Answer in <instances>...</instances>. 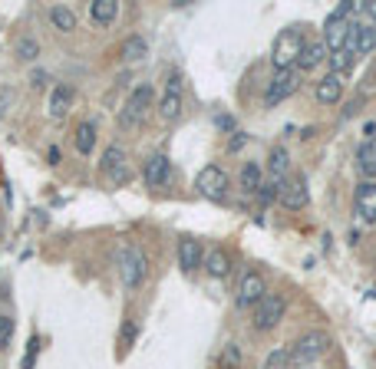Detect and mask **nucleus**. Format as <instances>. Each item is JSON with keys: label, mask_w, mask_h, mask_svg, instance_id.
Listing matches in <instances>:
<instances>
[{"label": "nucleus", "mask_w": 376, "mask_h": 369, "mask_svg": "<svg viewBox=\"0 0 376 369\" xmlns=\"http://www.w3.org/2000/svg\"><path fill=\"white\" fill-rule=\"evenodd\" d=\"M179 267L185 274H192L195 267H201V244L195 237H181L179 241Z\"/></svg>", "instance_id": "18"}, {"label": "nucleus", "mask_w": 376, "mask_h": 369, "mask_svg": "<svg viewBox=\"0 0 376 369\" xmlns=\"http://www.w3.org/2000/svg\"><path fill=\"white\" fill-rule=\"evenodd\" d=\"M340 96H344V76L327 73L320 83H317V103H320V106L340 103Z\"/></svg>", "instance_id": "16"}, {"label": "nucleus", "mask_w": 376, "mask_h": 369, "mask_svg": "<svg viewBox=\"0 0 376 369\" xmlns=\"http://www.w3.org/2000/svg\"><path fill=\"white\" fill-rule=\"evenodd\" d=\"M268 297V287H264V277L255 274V270H248L238 283V303L241 307H257L261 300Z\"/></svg>", "instance_id": "10"}, {"label": "nucleus", "mask_w": 376, "mask_h": 369, "mask_svg": "<svg viewBox=\"0 0 376 369\" xmlns=\"http://www.w3.org/2000/svg\"><path fill=\"white\" fill-rule=\"evenodd\" d=\"M99 168L109 172V175L116 178V181H126L129 178V168H126V152L119 146H109L103 152V159H99Z\"/></svg>", "instance_id": "15"}, {"label": "nucleus", "mask_w": 376, "mask_h": 369, "mask_svg": "<svg viewBox=\"0 0 376 369\" xmlns=\"http://www.w3.org/2000/svg\"><path fill=\"white\" fill-rule=\"evenodd\" d=\"M195 188L205 198H211V201H221L228 195V175L221 165H205L201 172L195 175Z\"/></svg>", "instance_id": "6"}, {"label": "nucleus", "mask_w": 376, "mask_h": 369, "mask_svg": "<svg viewBox=\"0 0 376 369\" xmlns=\"http://www.w3.org/2000/svg\"><path fill=\"white\" fill-rule=\"evenodd\" d=\"M268 172L277 185H284L287 181V172H290V155H287V148H274L271 159H268Z\"/></svg>", "instance_id": "22"}, {"label": "nucleus", "mask_w": 376, "mask_h": 369, "mask_svg": "<svg viewBox=\"0 0 376 369\" xmlns=\"http://www.w3.org/2000/svg\"><path fill=\"white\" fill-rule=\"evenodd\" d=\"M261 165L257 162H244L241 165V188L244 192H261Z\"/></svg>", "instance_id": "25"}, {"label": "nucleus", "mask_w": 376, "mask_h": 369, "mask_svg": "<svg viewBox=\"0 0 376 369\" xmlns=\"http://www.w3.org/2000/svg\"><path fill=\"white\" fill-rule=\"evenodd\" d=\"M301 89V73L297 70H281V73H274V79L268 83V92H264V106H277L290 99L294 92Z\"/></svg>", "instance_id": "5"}, {"label": "nucleus", "mask_w": 376, "mask_h": 369, "mask_svg": "<svg viewBox=\"0 0 376 369\" xmlns=\"http://www.w3.org/2000/svg\"><path fill=\"white\" fill-rule=\"evenodd\" d=\"M30 79H33V86H43V83H46V73H40V70H33Z\"/></svg>", "instance_id": "36"}, {"label": "nucleus", "mask_w": 376, "mask_h": 369, "mask_svg": "<svg viewBox=\"0 0 376 369\" xmlns=\"http://www.w3.org/2000/svg\"><path fill=\"white\" fill-rule=\"evenodd\" d=\"M92 146H96V122H83L76 129V152L79 155H90Z\"/></svg>", "instance_id": "24"}, {"label": "nucleus", "mask_w": 376, "mask_h": 369, "mask_svg": "<svg viewBox=\"0 0 376 369\" xmlns=\"http://www.w3.org/2000/svg\"><path fill=\"white\" fill-rule=\"evenodd\" d=\"M363 7H366V14H370V23L376 27V0H366Z\"/></svg>", "instance_id": "35"}, {"label": "nucleus", "mask_w": 376, "mask_h": 369, "mask_svg": "<svg viewBox=\"0 0 376 369\" xmlns=\"http://www.w3.org/2000/svg\"><path fill=\"white\" fill-rule=\"evenodd\" d=\"M284 310H287L284 297L268 294V297H264V300H261V303L255 307V326L261 330V333H268V330H274V326L281 323Z\"/></svg>", "instance_id": "7"}, {"label": "nucleus", "mask_w": 376, "mask_h": 369, "mask_svg": "<svg viewBox=\"0 0 376 369\" xmlns=\"http://www.w3.org/2000/svg\"><path fill=\"white\" fill-rule=\"evenodd\" d=\"M353 66V53L350 50H340V53H330V73L337 76H344L346 70Z\"/></svg>", "instance_id": "29"}, {"label": "nucleus", "mask_w": 376, "mask_h": 369, "mask_svg": "<svg viewBox=\"0 0 376 369\" xmlns=\"http://www.w3.org/2000/svg\"><path fill=\"white\" fill-rule=\"evenodd\" d=\"M350 30H353V23H346L344 17H337V14L327 17V23H324V43H327V50H330V53H340V50H346Z\"/></svg>", "instance_id": "11"}, {"label": "nucleus", "mask_w": 376, "mask_h": 369, "mask_svg": "<svg viewBox=\"0 0 376 369\" xmlns=\"http://www.w3.org/2000/svg\"><path fill=\"white\" fill-rule=\"evenodd\" d=\"M181 89H185L181 76L168 73L166 89H162V99H159V112H162V119H168V122L181 116Z\"/></svg>", "instance_id": "8"}, {"label": "nucleus", "mask_w": 376, "mask_h": 369, "mask_svg": "<svg viewBox=\"0 0 376 369\" xmlns=\"http://www.w3.org/2000/svg\"><path fill=\"white\" fill-rule=\"evenodd\" d=\"M357 168H360L363 181H376V135L357 148Z\"/></svg>", "instance_id": "17"}, {"label": "nucleus", "mask_w": 376, "mask_h": 369, "mask_svg": "<svg viewBox=\"0 0 376 369\" xmlns=\"http://www.w3.org/2000/svg\"><path fill=\"white\" fill-rule=\"evenodd\" d=\"M346 50L353 57H366L376 50V27L373 23H353L350 30V40H346Z\"/></svg>", "instance_id": "12"}, {"label": "nucleus", "mask_w": 376, "mask_h": 369, "mask_svg": "<svg viewBox=\"0 0 376 369\" xmlns=\"http://www.w3.org/2000/svg\"><path fill=\"white\" fill-rule=\"evenodd\" d=\"M17 57L33 63V59L40 57V43H37L33 37H20V40H17Z\"/></svg>", "instance_id": "28"}, {"label": "nucleus", "mask_w": 376, "mask_h": 369, "mask_svg": "<svg viewBox=\"0 0 376 369\" xmlns=\"http://www.w3.org/2000/svg\"><path fill=\"white\" fill-rule=\"evenodd\" d=\"M10 337H14V320L0 313V350H7V343H10Z\"/></svg>", "instance_id": "31"}, {"label": "nucleus", "mask_w": 376, "mask_h": 369, "mask_svg": "<svg viewBox=\"0 0 376 369\" xmlns=\"http://www.w3.org/2000/svg\"><path fill=\"white\" fill-rule=\"evenodd\" d=\"M307 198H310V192H307V178L304 175H290L284 185H281V205L290 208V211L304 208Z\"/></svg>", "instance_id": "13"}, {"label": "nucleus", "mask_w": 376, "mask_h": 369, "mask_svg": "<svg viewBox=\"0 0 376 369\" xmlns=\"http://www.w3.org/2000/svg\"><path fill=\"white\" fill-rule=\"evenodd\" d=\"M73 86H53V92H50V103H46V109H50V116L53 119H63L66 112H70V106H73Z\"/></svg>", "instance_id": "19"}, {"label": "nucleus", "mask_w": 376, "mask_h": 369, "mask_svg": "<svg viewBox=\"0 0 376 369\" xmlns=\"http://www.w3.org/2000/svg\"><path fill=\"white\" fill-rule=\"evenodd\" d=\"M152 96H155V89H152L149 83H142V86L132 89V96L126 99V106H122V112H119V126H122V129H132V126L142 122V116L149 112Z\"/></svg>", "instance_id": "4"}, {"label": "nucleus", "mask_w": 376, "mask_h": 369, "mask_svg": "<svg viewBox=\"0 0 376 369\" xmlns=\"http://www.w3.org/2000/svg\"><path fill=\"white\" fill-rule=\"evenodd\" d=\"M146 254L139 251V248H132V244H126L119 251V277H122V287L126 290H136L139 283L146 281Z\"/></svg>", "instance_id": "2"}, {"label": "nucleus", "mask_w": 376, "mask_h": 369, "mask_svg": "<svg viewBox=\"0 0 376 369\" xmlns=\"http://www.w3.org/2000/svg\"><path fill=\"white\" fill-rule=\"evenodd\" d=\"M215 122H218V129H235V119L231 116H218Z\"/></svg>", "instance_id": "34"}, {"label": "nucleus", "mask_w": 376, "mask_h": 369, "mask_svg": "<svg viewBox=\"0 0 376 369\" xmlns=\"http://www.w3.org/2000/svg\"><path fill=\"white\" fill-rule=\"evenodd\" d=\"M241 146H244V132H238V139H235V142H231V152H238Z\"/></svg>", "instance_id": "37"}, {"label": "nucleus", "mask_w": 376, "mask_h": 369, "mask_svg": "<svg viewBox=\"0 0 376 369\" xmlns=\"http://www.w3.org/2000/svg\"><path fill=\"white\" fill-rule=\"evenodd\" d=\"M327 59H330V50H327L324 40H307V46H304V53H301V70H317Z\"/></svg>", "instance_id": "20"}, {"label": "nucleus", "mask_w": 376, "mask_h": 369, "mask_svg": "<svg viewBox=\"0 0 376 369\" xmlns=\"http://www.w3.org/2000/svg\"><path fill=\"white\" fill-rule=\"evenodd\" d=\"M116 14H119V3L116 0H96V3H90L92 23H99V27H109L116 20Z\"/></svg>", "instance_id": "23"}, {"label": "nucleus", "mask_w": 376, "mask_h": 369, "mask_svg": "<svg viewBox=\"0 0 376 369\" xmlns=\"http://www.w3.org/2000/svg\"><path fill=\"white\" fill-rule=\"evenodd\" d=\"M353 215L363 224H376V181H360L353 195Z\"/></svg>", "instance_id": "9"}, {"label": "nucleus", "mask_w": 376, "mask_h": 369, "mask_svg": "<svg viewBox=\"0 0 376 369\" xmlns=\"http://www.w3.org/2000/svg\"><path fill=\"white\" fill-rule=\"evenodd\" d=\"M287 359H290V350L277 346V350L268 353V359H264V366H261V369H287Z\"/></svg>", "instance_id": "30"}, {"label": "nucleus", "mask_w": 376, "mask_h": 369, "mask_svg": "<svg viewBox=\"0 0 376 369\" xmlns=\"http://www.w3.org/2000/svg\"><path fill=\"white\" fill-rule=\"evenodd\" d=\"M225 363H228V366H238V363H241L238 346H228V350H225Z\"/></svg>", "instance_id": "33"}, {"label": "nucleus", "mask_w": 376, "mask_h": 369, "mask_svg": "<svg viewBox=\"0 0 376 369\" xmlns=\"http://www.w3.org/2000/svg\"><path fill=\"white\" fill-rule=\"evenodd\" d=\"M168 178H172V162H168V155H152L149 162H146V185L149 188H162L168 185Z\"/></svg>", "instance_id": "14"}, {"label": "nucleus", "mask_w": 376, "mask_h": 369, "mask_svg": "<svg viewBox=\"0 0 376 369\" xmlns=\"http://www.w3.org/2000/svg\"><path fill=\"white\" fill-rule=\"evenodd\" d=\"M10 99H14V92H10V89H0V119L7 116V106H10Z\"/></svg>", "instance_id": "32"}, {"label": "nucleus", "mask_w": 376, "mask_h": 369, "mask_svg": "<svg viewBox=\"0 0 376 369\" xmlns=\"http://www.w3.org/2000/svg\"><path fill=\"white\" fill-rule=\"evenodd\" d=\"M327 333H320V330H307L301 340L294 343V350H290V363L294 366H307V363H314L320 356L327 353Z\"/></svg>", "instance_id": "3"}, {"label": "nucleus", "mask_w": 376, "mask_h": 369, "mask_svg": "<svg viewBox=\"0 0 376 369\" xmlns=\"http://www.w3.org/2000/svg\"><path fill=\"white\" fill-rule=\"evenodd\" d=\"M205 270H208L215 281L228 277V270H231V261H228V254L221 251V248H211V251L205 254Z\"/></svg>", "instance_id": "21"}, {"label": "nucleus", "mask_w": 376, "mask_h": 369, "mask_svg": "<svg viewBox=\"0 0 376 369\" xmlns=\"http://www.w3.org/2000/svg\"><path fill=\"white\" fill-rule=\"evenodd\" d=\"M122 57L129 59V63H139L142 57H149V43H146L142 37H129V40L122 43Z\"/></svg>", "instance_id": "26"}, {"label": "nucleus", "mask_w": 376, "mask_h": 369, "mask_svg": "<svg viewBox=\"0 0 376 369\" xmlns=\"http://www.w3.org/2000/svg\"><path fill=\"white\" fill-rule=\"evenodd\" d=\"M307 46V33L301 27H287L274 37V46H271V63L274 70H294V63H301V53Z\"/></svg>", "instance_id": "1"}, {"label": "nucleus", "mask_w": 376, "mask_h": 369, "mask_svg": "<svg viewBox=\"0 0 376 369\" xmlns=\"http://www.w3.org/2000/svg\"><path fill=\"white\" fill-rule=\"evenodd\" d=\"M50 20H53V27L63 30V33L76 30V14L70 7H53V10H50Z\"/></svg>", "instance_id": "27"}]
</instances>
